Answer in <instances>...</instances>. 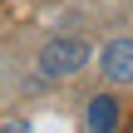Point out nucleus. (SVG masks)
I'll use <instances>...</instances> for the list:
<instances>
[{"mask_svg": "<svg viewBox=\"0 0 133 133\" xmlns=\"http://www.w3.org/2000/svg\"><path fill=\"white\" fill-rule=\"evenodd\" d=\"M89 39H79V35H64V39H49L44 49H39V79H69V74H79L84 64H89Z\"/></svg>", "mask_w": 133, "mask_h": 133, "instance_id": "obj_1", "label": "nucleus"}, {"mask_svg": "<svg viewBox=\"0 0 133 133\" xmlns=\"http://www.w3.org/2000/svg\"><path fill=\"white\" fill-rule=\"evenodd\" d=\"M99 69L109 74V84H133V39L118 35L99 49Z\"/></svg>", "mask_w": 133, "mask_h": 133, "instance_id": "obj_2", "label": "nucleus"}, {"mask_svg": "<svg viewBox=\"0 0 133 133\" xmlns=\"http://www.w3.org/2000/svg\"><path fill=\"white\" fill-rule=\"evenodd\" d=\"M84 128H118V104L109 99V94H99V99H89V109H84Z\"/></svg>", "mask_w": 133, "mask_h": 133, "instance_id": "obj_3", "label": "nucleus"}]
</instances>
